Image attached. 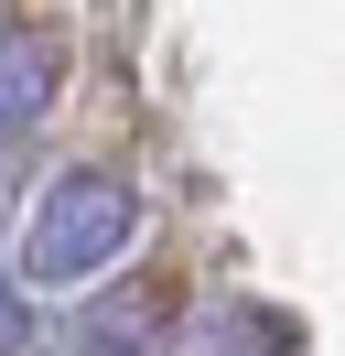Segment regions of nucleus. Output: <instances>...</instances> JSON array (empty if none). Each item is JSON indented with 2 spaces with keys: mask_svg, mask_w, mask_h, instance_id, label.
Listing matches in <instances>:
<instances>
[{
  "mask_svg": "<svg viewBox=\"0 0 345 356\" xmlns=\"http://www.w3.org/2000/svg\"><path fill=\"white\" fill-rule=\"evenodd\" d=\"M141 248V184L108 173V162H76L33 195L22 216V248H11V281L22 291H86L97 270H119Z\"/></svg>",
  "mask_w": 345,
  "mask_h": 356,
  "instance_id": "f257e3e1",
  "label": "nucleus"
},
{
  "mask_svg": "<svg viewBox=\"0 0 345 356\" xmlns=\"http://www.w3.org/2000/svg\"><path fill=\"white\" fill-rule=\"evenodd\" d=\"M54 87H65V54L43 44V33H0V140L33 130V119L54 108Z\"/></svg>",
  "mask_w": 345,
  "mask_h": 356,
  "instance_id": "f03ea898",
  "label": "nucleus"
},
{
  "mask_svg": "<svg viewBox=\"0 0 345 356\" xmlns=\"http://www.w3.org/2000/svg\"><path fill=\"white\" fill-rule=\"evenodd\" d=\"M151 346V302H97L86 313V356H141Z\"/></svg>",
  "mask_w": 345,
  "mask_h": 356,
  "instance_id": "7ed1b4c3",
  "label": "nucleus"
},
{
  "mask_svg": "<svg viewBox=\"0 0 345 356\" xmlns=\"http://www.w3.org/2000/svg\"><path fill=\"white\" fill-rule=\"evenodd\" d=\"M22 346H33V302H22L11 259H0V356H22Z\"/></svg>",
  "mask_w": 345,
  "mask_h": 356,
  "instance_id": "20e7f679",
  "label": "nucleus"
}]
</instances>
